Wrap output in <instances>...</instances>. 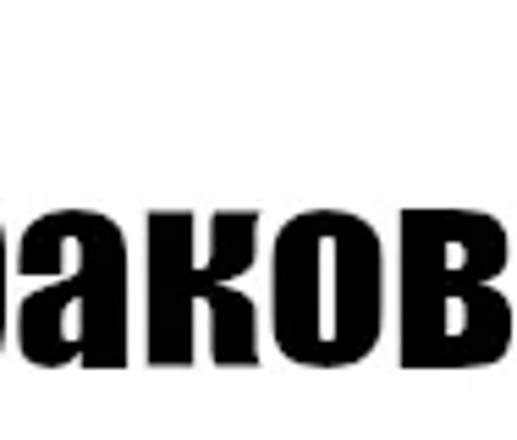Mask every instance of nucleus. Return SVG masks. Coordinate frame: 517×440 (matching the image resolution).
I'll return each mask as SVG.
<instances>
[{"label":"nucleus","instance_id":"obj_1","mask_svg":"<svg viewBox=\"0 0 517 440\" xmlns=\"http://www.w3.org/2000/svg\"><path fill=\"white\" fill-rule=\"evenodd\" d=\"M275 330L292 358H363L374 336V237L358 220L308 215L281 231Z\"/></svg>","mask_w":517,"mask_h":440}]
</instances>
